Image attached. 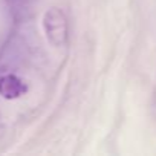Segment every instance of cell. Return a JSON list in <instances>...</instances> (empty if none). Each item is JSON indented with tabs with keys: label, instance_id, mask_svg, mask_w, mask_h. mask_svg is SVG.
Instances as JSON below:
<instances>
[{
	"label": "cell",
	"instance_id": "1",
	"mask_svg": "<svg viewBox=\"0 0 156 156\" xmlns=\"http://www.w3.org/2000/svg\"><path fill=\"white\" fill-rule=\"evenodd\" d=\"M43 28L52 46L61 48L67 43V19L60 8H51L44 12Z\"/></svg>",
	"mask_w": 156,
	"mask_h": 156
},
{
	"label": "cell",
	"instance_id": "2",
	"mask_svg": "<svg viewBox=\"0 0 156 156\" xmlns=\"http://www.w3.org/2000/svg\"><path fill=\"white\" fill-rule=\"evenodd\" d=\"M28 86L16 73H5L0 76V95L5 100H16L26 94Z\"/></svg>",
	"mask_w": 156,
	"mask_h": 156
}]
</instances>
